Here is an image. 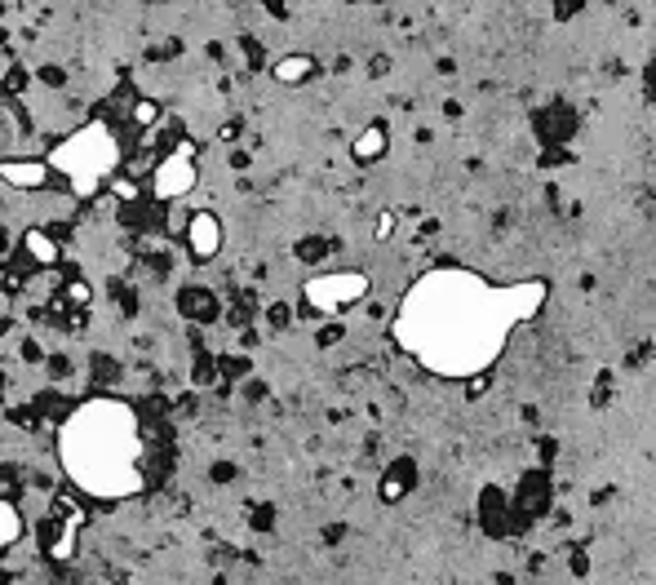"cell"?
Wrapping results in <instances>:
<instances>
[{
  "label": "cell",
  "mask_w": 656,
  "mask_h": 585,
  "mask_svg": "<svg viewBox=\"0 0 656 585\" xmlns=\"http://www.w3.org/2000/svg\"><path fill=\"white\" fill-rule=\"evenodd\" d=\"M546 280L492 284L470 266L444 262L417 275V284L399 297L395 346L430 377L475 382L501 359L506 342L546 306Z\"/></svg>",
  "instance_id": "obj_1"
},
{
  "label": "cell",
  "mask_w": 656,
  "mask_h": 585,
  "mask_svg": "<svg viewBox=\"0 0 656 585\" xmlns=\"http://www.w3.org/2000/svg\"><path fill=\"white\" fill-rule=\"evenodd\" d=\"M58 466L94 501H129L147 492L151 435L133 404L116 395L80 399L58 426Z\"/></svg>",
  "instance_id": "obj_2"
},
{
  "label": "cell",
  "mask_w": 656,
  "mask_h": 585,
  "mask_svg": "<svg viewBox=\"0 0 656 585\" xmlns=\"http://www.w3.org/2000/svg\"><path fill=\"white\" fill-rule=\"evenodd\" d=\"M45 160L76 200H94L98 191H107V178L125 160V142H120V129L111 120H89L76 133H67Z\"/></svg>",
  "instance_id": "obj_3"
},
{
  "label": "cell",
  "mask_w": 656,
  "mask_h": 585,
  "mask_svg": "<svg viewBox=\"0 0 656 585\" xmlns=\"http://www.w3.org/2000/svg\"><path fill=\"white\" fill-rule=\"evenodd\" d=\"M368 289H373V280H368L364 271H320L315 280L302 284V306L315 315H337L346 311V306L364 302Z\"/></svg>",
  "instance_id": "obj_4"
},
{
  "label": "cell",
  "mask_w": 656,
  "mask_h": 585,
  "mask_svg": "<svg viewBox=\"0 0 656 585\" xmlns=\"http://www.w3.org/2000/svg\"><path fill=\"white\" fill-rule=\"evenodd\" d=\"M147 182H151V195H156V200H164V204H169V200H182V195H191V191H196V182H200L196 147H191V142H178L169 156L156 160V169L147 173Z\"/></svg>",
  "instance_id": "obj_5"
},
{
  "label": "cell",
  "mask_w": 656,
  "mask_h": 585,
  "mask_svg": "<svg viewBox=\"0 0 656 585\" xmlns=\"http://www.w3.org/2000/svg\"><path fill=\"white\" fill-rule=\"evenodd\" d=\"M182 244H187L191 262H213L222 253V222L218 213L196 209L187 222H182Z\"/></svg>",
  "instance_id": "obj_6"
},
{
  "label": "cell",
  "mask_w": 656,
  "mask_h": 585,
  "mask_svg": "<svg viewBox=\"0 0 656 585\" xmlns=\"http://www.w3.org/2000/svg\"><path fill=\"white\" fill-rule=\"evenodd\" d=\"M0 182L14 191H45L54 182V169L40 156H0Z\"/></svg>",
  "instance_id": "obj_7"
},
{
  "label": "cell",
  "mask_w": 656,
  "mask_h": 585,
  "mask_svg": "<svg viewBox=\"0 0 656 585\" xmlns=\"http://www.w3.org/2000/svg\"><path fill=\"white\" fill-rule=\"evenodd\" d=\"M76 541H80V523L63 519L58 510H49V519L40 523V550L54 563H71L76 559Z\"/></svg>",
  "instance_id": "obj_8"
},
{
  "label": "cell",
  "mask_w": 656,
  "mask_h": 585,
  "mask_svg": "<svg viewBox=\"0 0 656 585\" xmlns=\"http://www.w3.org/2000/svg\"><path fill=\"white\" fill-rule=\"evenodd\" d=\"M18 253H23L36 271H54V266L63 262V244H58V235L45 231V227H27L18 235Z\"/></svg>",
  "instance_id": "obj_9"
},
{
  "label": "cell",
  "mask_w": 656,
  "mask_h": 585,
  "mask_svg": "<svg viewBox=\"0 0 656 585\" xmlns=\"http://www.w3.org/2000/svg\"><path fill=\"white\" fill-rule=\"evenodd\" d=\"M386 151H391V133H386L382 120L364 125V129L351 138V160H355V164H377V160H386Z\"/></svg>",
  "instance_id": "obj_10"
},
{
  "label": "cell",
  "mask_w": 656,
  "mask_h": 585,
  "mask_svg": "<svg viewBox=\"0 0 656 585\" xmlns=\"http://www.w3.org/2000/svg\"><path fill=\"white\" fill-rule=\"evenodd\" d=\"M178 315H182V320H191V324H213L222 315V306H218V297H213L209 289L187 284V289L178 293Z\"/></svg>",
  "instance_id": "obj_11"
},
{
  "label": "cell",
  "mask_w": 656,
  "mask_h": 585,
  "mask_svg": "<svg viewBox=\"0 0 656 585\" xmlns=\"http://www.w3.org/2000/svg\"><path fill=\"white\" fill-rule=\"evenodd\" d=\"M413 484H417V466H413V457H399L391 470L382 475V484H377V497L386 501V506H399V501L413 492Z\"/></svg>",
  "instance_id": "obj_12"
},
{
  "label": "cell",
  "mask_w": 656,
  "mask_h": 585,
  "mask_svg": "<svg viewBox=\"0 0 656 585\" xmlns=\"http://www.w3.org/2000/svg\"><path fill=\"white\" fill-rule=\"evenodd\" d=\"M315 71H320V63H315L311 54H284L280 63L271 67V76L280 80V85H306Z\"/></svg>",
  "instance_id": "obj_13"
},
{
  "label": "cell",
  "mask_w": 656,
  "mask_h": 585,
  "mask_svg": "<svg viewBox=\"0 0 656 585\" xmlns=\"http://www.w3.org/2000/svg\"><path fill=\"white\" fill-rule=\"evenodd\" d=\"M23 532H27V523H23V510L14 506L9 497H0V554H9L23 541Z\"/></svg>",
  "instance_id": "obj_14"
},
{
  "label": "cell",
  "mask_w": 656,
  "mask_h": 585,
  "mask_svg": "<svg viewBox=\"0 0 656 585\" xmlns=\"http://www.w3.org/2000/svg\"><path fill=\"white\" fill-rule=\"evenodd\" d=\"M546 492H550V479L541 475V470H532V475H524V484H519L515 506L524 510V515H537V510L546 506Z\"/></svg>",
  "instance_id": "obj_15"
},
{
  "label": "cell",
  "mask_w": 656,
  "mask_h": 585,
  "mask_svg": "<svg viewBox=\"0 0 656 585\" xmlns=\"http://www.w3.org/2000/svg\"><path fill=\"white\" fill-rule=\"evenodd\" d=\"M125 120H129V125H133V129H138V133H142V147H147V142H151V138H156V133H151V129H156V125H160V102H147V98H133V107L125 111Z\"/></svg>",
  "instance_id": "obj_16"
},
{
  "label": "cell",
  "mask_w": 656,
  "mask_h": 585,
  "mask_svg": "<svg viewBox=\"0 0 656 585\" xmlns=\"http://www.w3.org/2000/svg\"><path fill=\"white\" fill-rule=\"evenodd\" d=\"M58 302H63L71 315H80L89 302H94V289H89L85 280H63V284H58Z\"/></svg>",
  "instance_id": "obj_17"
},
{
  "label": "cell",
  "mask_w": 656,
  "mask_h": 585,
  "mask_svg": "<svg viewBox=\"0 0 656 585\" xmlns=\"http://www.w3.org/2000/svg\"><path fill=\"white\" fill-rule=\"evenodd\" d=\"M107 191L116 195V200H125V204H138L142 195H147V191H142V178H133V173H120V169L107 178Z\"/></svg>",
  "instance_id": "obj_18"
},
{
  "label": "cell",
  "mask_w": 656,
  "mask_h": 585,
  "mask_svg": "<svg viewBox=\"0 0 656 585\" xmlns=\"http://www.w3.org/2000/svg\"><path fill=\"white\" fill-rule=\"evenodd\" d=\"M156 160H160V156H151V151H138V156H133V160L125 156L120 164H125V173H133V178H142V182H147V173L156 169Z\"/></svg>",
  "instance_id": "obj_19"
},
{
  "label": "cell",
  "mask_w": 656,
  "mask_h": 585,
  "mask_svg": "<svg viewBox=\"0 0 656 585\" xmlns=\"http://www.w3.org/2000/svg\"><path fill=\"white\" fill-rule=\"evenodd\" d=\"M293 253H297V258H302V262H320L324 253H328V244L320 240V235H311V240H302Z\"/></svg>",
  "instance_id": "obj_20"
},
{
  "label": "cell",
  "mask_w": 656,
  "mask_h": 585,
  "mask_svg": "<svg viewBox=\"0 0 656 585\" xmlns=\"http://www.w3.org/2000/svg\"><path fill=\"white\" fill-rule=\"evenodd\" d=\"M391 235H395V213L386 209L382 218H377V244H386V240H391Z\"/></svg>",
  "instance_id": "obj_21"
},
{
  "label": "cell",
  "mask_w": 656,
  "mask_h": 585,
  "mask_svg": "<svg viewBox=\"0 0 656 585\" xmlns=\"http://www.w3.org/2000/svg\"><path fill=\"white\" fill-rule=\"evenodd\" d=\"M5 138H18V120L0 111V142H5Z\"/></svg>",
  "instance_id": "obj_22"
},
{
  "label": "cell",
  "mask_w": 656,
  "mask_h": 585,
  "mask_svg": "<svg viewBox=\"0 0 656 585\" xmlns=\"http://www.w3.org/2000/svg\"><path fill=\"white\" fill-rule=\"evenodd\" d=\"M266 315H271V328H284V324L293 320V315H289V306H271V311H266Z\"/></svg>",
  "instance_id": "obj_23"
},
{
  "label": "cell",
  "mask_w": 656,
  "mask_h": 585,
  "mask_svg": "<svg viewBox=\"0 0 656 585\" xmlns=\"http://www.w3.org/2000/svg\"><path fill=\"white\" fill-rule=\"evenodd\" d=\"M23 355L32 359V364H40V346H36V342H27V346H23Z\"/></svg>",
  "instance_id": "obj_24"
}]
</instances>
